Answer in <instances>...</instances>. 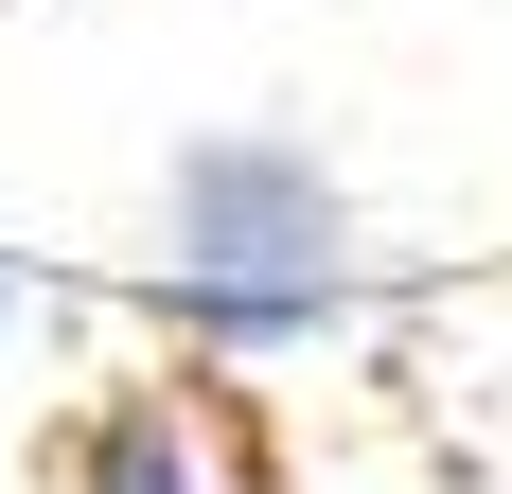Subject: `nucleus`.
Returning a JSON list of instances; mask_svg holds the SVG:
<instances>
[{"instance_id": "2", "label": "nucleus", "mask_w": 512, "mask_h": 494, "mask_svg": "<svg viewBox=\"0 0 512 494\" xmlns=\"http://www.w3.org/2000/svg\"><path fill=\"white\" fill-rule=\"evenodd\" d=\"M36 494H283V442H265L248 371L212 336H177L142 371L71 389V424L36 442Z\"/></svg>"}, {"instance_id": "1", "label": "nucleus", "mask_w": 512, "mask_h": 494, "mask_svg": "<svg viewBox=\"0 0 512 494\" xmlns=\"http://www.w3.org/2000/svg\"><path fill=\"white\" fill-rule=\"evenodd\" d=\"M159 230H177V336H212V353L318 336L354 300V195L301 124H195Z\"/></svg>"}]
</instances>
